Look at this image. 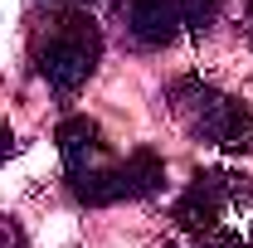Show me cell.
Segmentation results:
<instances>
[{"label": "cell", "instance_id": "1", "mask_svg": "<svg viewBox=\"0 0 253 248\" xmlns=\"http://www.w3.org/2000/svg\"><path fill=\"white\" fill-rule=\"evenodd\" d=\"M30 59L54 93H78L102 59V30L83 5L54 0L30 15Z\"/></svg>", "mask_w": 253, "mask_h": 248}, {"label": "cell", "instance_id": "2", "mask_svg": "<svg viewBox=\"0 0 253 248\" xmlns=\"http://www.w3.org/2000/svg\"><path fill=\"white\" fill-rule=\"evenodd\" d=\"M170 117L185 126L190 136L224 146V151H249L253 146V112L244 102H234L229 93L210 88L205 78H175L166 93Z\"/></svg>", "mask_w": 253, "mask_h": 248}, {"label": "cell", "instance_id": "3", "mask_svg": "<svg viewBox=\"0 0 253 248\" xmlns=\"http://www.w3.org/2000/svg\"><path fill=\"white\" fill-rule=\"evenodd\" d=\"M253 190L244 185V175H229V170H200L185 185V195L175 200L170 219L190 229V234H219V219L229 209H249Z\"/></svg>", "mask_w": 253, "mask_h": 248}, {"label": "cell", "instance_id": "4", "mask_svg": "<svg viewBox=\"0 0 253 248\" xmlns=\"http://www.w3.org/2000/svg\"><path fill=\"white\" fill-rule=\"evenodd\" d=\"M59 156H63V170H68V180H78V175H93L102 165H112L107 161V141H102V126L93 117H68L59 126Z\"/></svg>", "mask_w": 253, "mask_h": 248}, {"label": "cell", "instance_id": "5", "mask_svg": "<svg viewBox=\"0 0 253 248\" xmlns=\"http://www.w3.org/2000/svg\"><path fill=\"white\" fill-rule=\"evenodd\" d=\"M126 34L141 49H166L180 34V0H126Z\"/></svg>", "mask_w": 253, "mask_h": 248}, {"label": "cell", "instance_id": "6", "mask_svg": "<svg viewBox=\"0 0 253 248\" xmlns=\"http://www.w3.org/2000/svg\"><path fill=\"white\" fill-rule=\"evenodd\" d=\"M117 185H122V200H146L166 185V161L156 151H131L117 165Z\"/></svg>", "mask_w": 253, "mask_h": 248}, {"label": "cell", "instance_id": "7", "mask_svg": "<svg viewBox=\"0 0 253 248\" xmlns=\"http://www.w3.org/2000/svg\"><path fill=\"white\" fill-rule=\"evenodd\" d=\"M214 20H219V0H180V30L205 34Z\"/></svg>", "mask_w": 253, "mask_h": 248}, {"label": "cell", "instance_id": "8", "mask_svg": "<svg viewBox=\"0 0 253 248\" xmlns=\"http://www.w3.org/2000/svg\"><path fill=\"white\" fill-rule=\"evenodd\" d=\"M170 248V244H166ZM195 248H249V239L244 234H229V229H219V234H200V244Z\"/></svg>", "mask_w": 253, "mask_h": 248}, {"label": "cell", "instance_id": "9", "mask_svg": "<svg viewBox=\"0 0 253 248\" xmlns=\"http://www.w3.org/2000/svg\"><path fill=\"white\" fill-rule=\"evenodd\" d=\"M0 248H30L25 244V229H20L10 214H0Z\"/></svg>", "mask_w": 253, "mask_h": 248}, {"label": "cell", "instance_id": "10", "mask_svg": "<svg viewBox=\"0 0 253 248\" xmlns=\"http://www.w3.org/2000/svg\"><path fill=\"white\" fill-rule=\"evenodd\" d=\"M15 151H20V141H15V131H10V126L0 122V165H5V161H10Z\"/></svg>", "mask_w": 253, "mask_h": 248}, {"label": "cell", "instance_id": "11", "mask_svg": "<svg viewBox=\"0 0 253 248\" xmlns=\"http://www.w3.org/2000/svg\"><path fill=\"white\" fill-rule=\"evenodd\" d=\"M249 39H253V5H249Z\"/></svg>", "mask_w": 253, "mask_h": 248}, {"label": "cell", "instance_id": "12", "mask_svg": "<svg viewBox=\"0 0 253 248\" xmlns=\"http://www.w3.org/2000/svg\"><path fill=\"white\" fill-rule=\"evenodd\" d=\"M68 5H83V0H68Z\"/></svg>", "mask_w": 253, "mask_h": 248}, {"label": "cell", "instance_id": "13", "mask_svg": "<svg viewBox=\"0 0 253 248\" xmlns=\"http://www.w3.org/2000/svg\"><path fill=\"white\" fill-rule=\"evenodd\" d=\"M249 5H253V0H249Z\"/></svg>", "mask_w": 253, "mask_h": 248}]
</instances>
